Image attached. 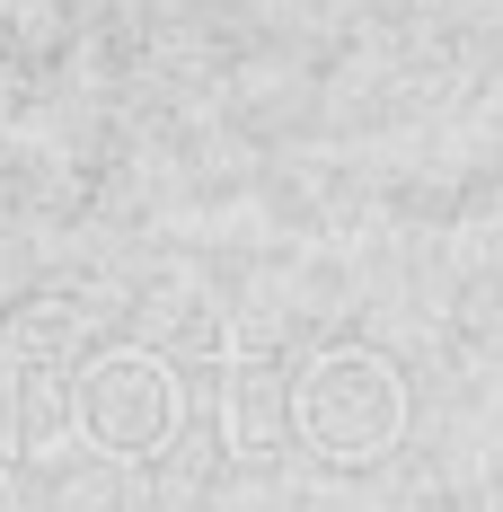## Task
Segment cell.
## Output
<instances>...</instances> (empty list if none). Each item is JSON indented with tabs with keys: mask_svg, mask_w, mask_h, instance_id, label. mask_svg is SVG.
I'll list each match as a JSON object with an SVG mask.
<instances>
[{
	"mask_svg": "<svg viewBox=\"0 0 503 512\" xmlns=\"http://www.w3.org/2000/svg\"><path fill=\"white\" fill-rule=\"evenodd\" d=\"M283 415H292V433H301L318 460H345L353 468V460L398 451L406 380H398V362L371 354V345H327V354L283 389Z\"/></svg>",
	"mask_w": 503,
	"mask_h": 512,
	"instance_id": "6da1fadb",
	"label": "cell"
},
{
	"mask_svg": "<svg viewBox=\"0 0 503 512\" xmlns=\"http://www.w3.org/2000/svg\"><path fill=\"white\" fill-rule=\"evenodd\" d=\"M71 433L106 451V460H142L159 451L168 433H177V380H168V362L142 354V345H98V354L71 371Z\"/></svg>",
	"mask_w": 503,
	"mask_h": 512,
	"instance_id": "7a4b0ae2",
	"label": "cell"
},
{
	"mask_svg": "<svg viewBox=\"0 0 503 512\" xmlns=\"http://www.w3.org/2000/svg\"><path fill=\"white\" fill-rule=\"evenodd\" d=\"M283 433H292V415L274 398V371H265V362H239V371H230V442H239V451H265V442H283Z\"/></svg>",
	"mask_w": 503,
	"mask_h": 512,
	"instance_id": "3957f363",
	"label": "cell"
}]
</instances>
